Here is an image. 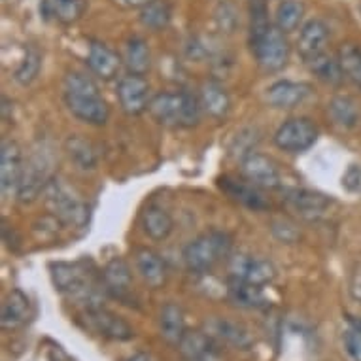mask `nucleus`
Wrapping results in <instances>:
<instances>
[{"label": "nucleus", "mask_w": 361, "mask_h": 361, "mask_svg": "<svg viewBox=\"0 0 361 361\" xmlns=\"http://www.w3.org/2000/svg\"><path fill=\"white\" fill-rule=\"evenodd\" d=\"M343 188L348 190L350 193L361 190V169L357 165H350L348 171L343 176Z\"/></svg>", "instance_id": "41"}, {"label": "nucleus", "mask_w": 361, "mask_h": 361, "mask_svg": "<svg viewBox=\"0 0 361 361\" xmlns=\"http://www.w3.org/2000/svg\"><path fill=\"white\" fill-rule=\"evenodd\" d=\"M104 290L110 297L119 301H129L130 291H133V274L127 261L121 257H114L104 265L101 273Z\"/></svg>", "instance_id": "17"}, {"label": "nucleus", "mask_w": 361, "mask_h": 361, "mask_svg": "<svg viewBox=\"0 0 361 361\" xmlns=\"http://www.w3.org/2000/svg\"><path fill=\"white\" fill-rule=\"evenodd\" d=\"M44 202L48 207L49 214H54L61 224L80 227L87 219L85 202L61 178H51L49 180L46 190H44Z\"/></svg>", "instance_id": "4"}, {"label": "nucleus", "mask_w": 361, "mask_h": 361, "mask_svg": "<svg viewBox=\"0 0 361 361\" xmlns=\"http://www.w3.org/2000/svg\"><path fill=\"white\" fill-rule=\"evenodd\" d=\"M140 225L142 231L148 235L152 240H166L171 237V233L174 231V219L163 207L157 204H148L140 214Z\"/></svg>", "instance_id": "22"}, {"label": "nucleus", "mask_w": 361, "mask_h": 361, "mask_svg": "<svg viewBox=\"0 0 361 361\" xmlns=\"http://www.w3.org/2000/svg\"><path fill=\"white\" fill-rule=\"evenodd\" d=\"M348 291H350V295H352V299L361 305V267L357 269V271H354L352 276H350Z\"/></svg>", "instance_id": "42"}, {"label": "nucleus", "mask_w": 361, "mask_h": 361, "mask_svg": "<svg viewBox=\"0 0 361 361\" xmlns=\"http://www.w3.org/2000/svg\"><path fill=\"white\" fill-rule=\"evenodd\" d=\"M327 112L331 116L333 123L341 129H354L360 123V108L348 95L333 97L327 104Z\"/></svg>", "instance_id": "27"}, {"label": "nucleus", "mask_w": 361, "mask_h": 361, "mask_svg": "<svg viewBox=\"0 0 361 361\" xmlns=\"http://www.w3.org/2000/svg\"><path fill=\"white\" fill-rule=\"evenodd\" d=\"M118 2H121V4H125V6L129 8H144L148 2H152V0H118Z\"/></svg>", "instance_id": "43"}, {"label": "nucleus", "mask_w": 361, "mask_h": 361, "mask_svg": "<svg viewBox=\"0 0 361 361\" xmlns=\"http://www.w3.org/2000/svg\"><path fill=\"white\" fill-rule=\"evenodd\" d=\"M49 274L54 282L55 290L66 299L83 305L85 308L102 307V299L108 295L102 284V279H99L95 273V267L89 261H59L49 265Z\"/></svg>", "instance_id": "1"}, {"label": "nucleus", "mask_w": 361, "mask_h": 361, "mask_svg": "<svg viewBox=\"0 0 361 361\" xmlns=\"http://www.w3.org/2000/svg\"><path fill=\"white\" fill-rule=\"evenodd\" d=\"M65 149L72 163L80 171H93L97 166V152L93 148V144L85 140V138L78 137V135L68 137L65 142Z\"/></svg>", "instance_id": "30"}, {"label": "nucleus", "mask_w": 361, "mask_h": 361, "mask_svg": "<svg viewBox=\"0 0 361 361\" xmlns=\"http://www.w3.org/2000/svg\"><path fill=\"white\" fill-rule=\"evenodd\" d=\"M30 316H32V302L27 297V293L16 288L4 297L2 310H0L2 329H6V331L19 329L30 320Z\"/></svg>", "instance_id": "18"}, {"label": "nucleus", "mask_w": 361, "mask_h": 361, "mask_svg": "<svg viewBox=\"0 0 361 361\" xmlns=\"http://www.w3.org/2000/svg\"><path fill=\"white\" fill-rule=\"evenodd\" d=\"M201 104L202 110L214 119H224L231 110V99L218 82L202 83Z\"/></svg>", "instance_id": "26"}, {"label": "nucleus", "mask_w": 361, "mask_h": 361, "mask_svg": "<svg viewBox=\"0 0 361 361\" xmlns=\"http://www.w3.org/2000/svg\"><path fill=\"white\" fill-rule=\"evenodd\" d=\"M135 265L138 274L149 288L159 290L166 282V267L161 255L152 248H138L135 252Z\"/></svg>", "instance_id": "21"}, {"label": "nucleus", "mask_w": 361, "mask_h": 361, "mask_svg": "<svg viewBox=\"0 0 361 361\" xmlns=\"http://www.w3.org/2000/svg\"><path fill=\"white\" fill-rule=\"evenodd\" d=\"M320 137V130L314 121L308 118L288 119L280 125L274 133V144L276 148L288 154H302L316 144Z\"/></svg>", "instance_id": "6"}, {"label": "nucleus", "mask_w": 361, "mask_h": 361, "mask_svg": "<svg viewBox=\"0 0 361 361\" xmlns=\"http://www.w3.org/2000/svg\"><path fill=\"white\" fill-rule=\"evenodd\" d=\"M23 149L16 140H4L0 146V188L4 195L16 193L23 174Z\"/></svg>", "instance_id": "12"}, {"label": "nucleus", "mask_w": 361, "mask_h": 361, "mask_svg": "<svg viewBox=\"0 0 361 361\" xmlns=\"http://www.w3.org/2000/svg\"><path fill=\"white\" fill-rule=\"evenodd\" d=\"M227 297L235 307L246 308V310H259V308H265L269 305L265 291L261 286L248 284V282H240V280L235 279H231V282H229Z\"/></svg>", "instance_id": "24"}, {"label": "nucleus", "mask_w": 361, "mask_h": 361, "mask_svg": "<svg viewBox=\"0 0 361 361\" xmlns=\"http://www.w3.org/2000/svg\"><path fill=\"white\" fill-rule=\"evenodd\" d=\"M178 348L185 357V361H207L214 354L212 338L208 333L202 331H185Z\"/></svg>", "instance_id": "29"}, {"label": "nucleus", "mask_w": 361, "mask_h": 361, "mask_svg": "<svg viewBox=\"0 0 361 361\" xmlns=\"http://www.w3.org/2000/svg\"><path fill=\"white\" fill-rule=\"evenodd\" d=\"M286 202L288 207L297 212L305 219H318L327 212V208L331 207V199L324 193L312 190H286Z\"/></svg>", "instance_id": "14"}, {"label": "nucleus", "mask_w": 361, "mask_h": 361, "mask_svg": "<svg viewBox=\"0 0 361 361\" xmlns=\"http://www.w3.org/2000/svg\"><path fill=\"white\" fill-rule=\"evenodd\" d=\"M125 65L129 68V74L144 76L152 66V54H149L148 42L140 36L129 38L125 44Z\"/></svg>", "instance_id": "28"}, {"label": "nucleus", "mask_w": 361, "mask_h": 361, "mask_svg": "<svg viewBox=\"0 0 361 361\" xmlns=\"http://www.w3.org/2000/svg\"><path fill=\"white\" fill-rule=\"evenodd\" d=\"M218 182L224 193H227L233 201L250 208V210H265L269 207V202L259 191L261 188L254 185L252 182H243L233 176H221Z\"/></svg>", "instance_id": "19"}, {"label": "nucleus", "mask_w": 361, "mask_h": 361, "mask_svg": "<svg viewBox=\"0 0 361 361\" xmlns=\"http://www.w3.org/2000/svg\"><path fill=\"white\" fill-rule=\"evenodd\" d=\"M233 238L224 231L204 233L184 246L182 257L191 273L202 274L212 271L221 259L231 255Z\"/></svg>", "instance_id": "3"}, {"label": "nucleus", "mask_w": 361, "mask_h": 361, "mask_svg": "<svg viewBox=\"0 0 361 361\" xmlns=\"http://www.w3.org/2000/svg\"><path fill=\"white\" fill-rule=\"evenodd\" d=\"M101 93L95 80L83 72H68L65 76V95H97Z\"/></svg>", "instance_id": "36"}, {"label": "nucleus", "mask_w": 361, "mask_h": 361, "mask_svg": "<svg viewBox=\"0 0 361 361\" xmlns=\"http://www.w3.org/2000/svg\"><path fill=\"white\" fill-rule=\"evenodd\" d=\"M87 66L97 78L110 82L114 78H118L119 71H121V59L114 49H110L101 42H91L87 54Z\"/></svg>", "instance_id": "20"}, {"label": "nucleus", "mask_w": 361, "mask_h": 361, "mask_svg": "<svg viewBox=\"0 0 361 361\" xmlns=\"http://www.w3.org/2000/svg\"><path fill=\"white\" fill-rule=\"evenodd\" d=\"M231 279L255 286H269L276 279V267L269 259L252 254H235L229 257Z\"/></svg>", "instance_id": "8"}, {"label": "nucleus", "mask_w": 361, "mask_h": 361, "mask_svg": "<svg viewBox=\"0 0 361 361\" xmlns=\"http://www.w3.org/2000/svg\"><path fill=\"white\" fill-rule=\"evenodd\" d=\"M65 104L74 118L87 125L101 127V125H106L108 118H110V108L101 97V93H97V95H65Z\"/></svg>", "instance_id": "13"}, {"label": "nucleus", "mask_w": 361, "mask_h": 361, "mask_svg": "<svg viewBox=\"0 0 361 361\" xmlns=\"http://www.w3.org/2000/svg\"><path fill=\"white\" fill-rule=\"evenodd\" d=\"M40 65L42 57L40 54H38V49L27 48L21 65H19V68L16 71V74H13L16 82H19L21 85H29V83L35 82L36 76H38V72H40Z\"/></svg>", "instance_id": "37"}, {"label": "nucleus", "mask_w": 361, "mask_h": 361, "mask_svg": "<svg viewBox=\"0 0 361 361\" xmlns=\"http://www.w3.org/2000/svg\"><path fill=\"white\" fill-rule=\"evenodd\" d=\"M350 326L357 327V329H360V331H361V320H350Z\"/></svg>", "instance_id": "45"}, {"label": "nucleus", "mask_w": 361, "mask_h": 361, "mask_svg": "<svg viewBox=\"0 0 361 361\" xmlns=\"http://www.w3.org/2000/svg\"><path fill=\"white\" fill-rule=\"evenodd\" d=\"M360 12H361V6H360Z\"/></svg>", "instance_id": "46"}, {"label": "nucleus", "mask_w": 361, "mask_h": 361, "mask_svg": "<svg viewBox=\"0 0 361 361\" xmlns=\"http://www.w3.org/2000/svg\"><path fill=\"white\" fill-rule=\"evenodd\" d=\"M252 51L261 68L267 72L282 71L290 61V44L276 25H271V29L252 44Z\"/></svg>", "instance_id": "7"}, {"label": "nucleus", "mask_w": 361, "mask_h": 361, "mask_svg": "<svg viewBox=\"0 0 361 361\" xmlns=\"http://www.w3.org/2000/svg\"><path fill=\"white\" fill-rule=\"evenodd\" d=\"M327 42H329V29L322 19H308L301 27L297 38V51L305 63L316 59L318 55L326 54Z\"/></svg>", "instance_id": "15"}, {"label": "nucleus", "mask_w": 361, "mask_h": 361, "mask_svg": "<svg viewBox=\"0 0 361 361\" xmlns=\"http://www.w3.org/2000/svg\"><path fill=\"white\" fill-rule=\"evenodd\" d=\"M159 333L166 343L178 346L185 335L184 310L176 302H166L159 312Z\"/></svg>", "instance_id": "23"}, {"label": "nucleus", "mask_w": 361, "mask_h": 361, "mask_svg": "<svg viewBox=\"0 0 361 361\" xmlns=\"http://www.w3.org/2000/svg\"><path fill=\"white\" fill-rule=\"evenodd\" d=\"M40 6L46 8L48 16H54L57 21L65 25L78 21L83 12L82 0H42Z\"/></svg>", "instance_id": "34"}, {"label": "nucleus", "mask_w": 361, "mask_h": 361, "mask_svg": "<svg viewBox=\"0 0 361 361\" xmlns=\"http://www.w3.org/2000/svg\"><path fill=\"white\" fill-rule=\"evenodd\" d=\"M307 65L314 76L318 78V80H322L324 83H329V85H338V83H343V68H341L338 59H335L333 55L322 54L318 55L316 59L308 61Z\"/></svg>", "instance_id": "33"}, {"label": "nucleus", "mask_w": 361, "mask_h": 361, "mask_svg": "<svg viewBox=\"0 0 361 361\" xmlns=\"http://www.w3.org/2000/svg\"><path fill=\"white\" fill-rule=\"evenodd\" d=\"M49 154L48 152H35L30 155V159L25 163L23 174L19 180L18 190H16V197L21 204H30L35 202L40 195H44L46 185L51 180L49 178Z\"/></svg>", "instance_id": "5"}, {"label": "nucleus", "mask_w": 361, "mask_h": 361, "mask_svg": "<svg viewBox=\"0 0 361 361\" xmlns=\"http://www.w3.org/2000/svg\"><path fill=\"white\" fill-rule=\"evenodd\" d=\"M172 10L166 0H152L146 6L140 8V21L146 29L163 30L171 25Z\"/></svg>", "instance_id": "32"}, {"label": "nucleus", "mask_w": 361, "mask_h": 361, "mask_svg": "<svg viewBox=\"0 0 361 361\" xmlns=\"http://www.w3.org/2000/svg\"><path fill=\"white\" fill-rule=\"evenodd\" d=\"M338 63L346 80L361 87V49L354 44H344L338 49Z\"/></svg>", "instance_id": "35"}, {"label": "nucleus", "mask_w": 361, "mask_h": 361, "mask_svg": "<svg viewBox=\"0 0 361 361\" xmlns=\"http://www.w3.org/2000/svg\"><path fill=\"white\" fill-rule=\"evenodd\" d=\"M125 361H155V360L149 354H146V352H138V354L129 355Z\"/></svg>", "instance_id": "44"}, {"label": "nucleus", "mask_w": 361, "mask_h": 361, "mask_svg": "<svg viewBox=\"0 0 361 361\" xmlns=\"http://www.w3.org/2000/svg\"><path fill=\"white\" fill-rule=\"evenodd\" d=\"M271 231L282 244H295L301 238V231L297 229V225L286 218L274 219L271 224Z\"/></svg>", "instance_id": "38"}, {"label": "nucleus", "mask_w": 361, "mask_h": 361, "mask_svg": "<svg viewBox=\"0 0 361 361\" xmlns=\"http://www.w3.org/2000/svg\"><path fill=\"white\" fill-rule=\"evenodd\" d=\"M208 331L221 338V341H225L227 344L235 346V348L248 350L252 346V337H250L248 329L238 322L216 318V320L208 324Z\"/></svg>", "instance_id": "25"}, {"label": "nucleus", "mask_w": 361, "mask_h": 361, "mask_svg": "<svg viewBox=\"0 0 361 361\" xmlns=\"http://www.w3.org/2000/svg\"><path fill=\"white\" fill-rule=\"evenodd\" d=\"M214 18H216V23H218V29L221 32H233L237 29L238 25V16L237 10L229 2H219L216 12H214Z\"/></svg>", "instance_id": "39"}, {"label": "nucleus", "mask_w": 361, "mask_h": 361, "mask_svg": "<svg viewBox=\"0 0 361 361\" xmlns=\"http://www.w3.org/2000/svg\"><path fill=\"white\" fill-rule=\"evenodd\" d=\"M312 93V87L305 82H290V80H280L274 82L267 89L265 99L269 106L279 108V110H290L307 101Z\"/></svg>", "instance_id": "16"}, {"label": "nucleus", "mask_w": 361, "mask_h": 361, "mask_svg": "<svg viewBox=\"0 0 361 361\" xmlns=\"http://www.w3.org/2000/svg\"><path fill=\"white\" fill-rule=\"evenodd\" d=\"M343 343L346 354L350 355V360L361 361V331L357 327L350 326L348 329L344 331Z\"/></svg>", "instance_id": "40"}, {"label": "nucleus", "mask_w": 361, "mask_h": 361, "mask_svg": "<svg viewBox=\"0 0 361 361\" xmlns=\"http://www.w3.org/2000/svg\"><path fill=\"white\" fill-rule=\"evenodd\" d=\"M302 18H305V4L299 0H282L276 8V13H274L276 27L284 35H290V32L299 29Z\"/></svg>", "instance_id": "31"}, {"label": "nucleus", "mask_w": 361, "mask_h": 361, "mask_svg": "<svg viewBox=\"0 0 361 361\" xmlns=\"http://www.w3.org/2000/svg\"><path fill=\"white\" fill-rule=\"evenodd\" d=\"M83 320L87 324V327L97 335L108 338V341H118V343H127L135 337L133 327L127 322L118 316L112 310H108L104 307H93L85 308L83 312Z\"/></svg>", "instance_id": "9"}, {"label": "nucleus", "mask_w": 361, "mask_h": 361, "mask_svg": "<svg viewBox=\"0 0 361 361\" xmlns=\"http://www.w3.org/2000/svg\"><path fill=\"white\" fill-rule=\"evenodd\" d=\"M148 110L152 118L163 127L191 129L199 125L202 116L201 97H195L190 91L159 93L152 99Z\"/></svg>", "instance_id": "2"}, {"label": "nucleus", "mask_w": 361, "mask_h": 361, "mask_svg": "<svg viewBox=\"0 0 361 361\" xmlns=\"http://www.w3.org/2000/svg\"><path fill=\"white\" fill-rule=\"evenodd\" d=\"M119 106L129 116H140L149 108V83L140 74L123 76L118 83Z\"/></svg>", "instance_id": "10"}, {"label": "nucleus", "mask_w": 361, "mask_h": 361, "mask_svg": "<svg viewBox=\"0 0 361 361\" xmlns=\"http://www.w3.org/2000/svg\"><path fill=\"white\" fill-rule=\"evenodd\" d=\"M243 174L248 182L261 190H279L282 185V176L276 163L257 152L246 155L243 159Z\"/></svg>", "instance_id": "11"}]
</instances>
